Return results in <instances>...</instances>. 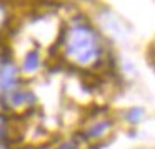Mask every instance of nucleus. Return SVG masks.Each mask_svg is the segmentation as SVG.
<instances>
[{
	"mask_svg": "<svg viewBox=\"0 0 155 149\" xmlns=\"http://www.w3.org/2000/svg\"><path fill=\"white\" fill-rule=\"evenodd\" d=\"M67 52L74 61L80 64H88L97 57V42L88 29L77 27L72 30L67 44Z\"/></svg>",
	"mask_w": 155,
	"mask_h": 149,
	"instance_id": "1",
	"label": "nucleus"
},
{
	"mask_svg": "<svg viewBox=\"0 0 155 149\" xmlns=\"http://www.w3.org/2000/svg\"><path fill=\"white\" fill-rule=\"evenodd\" d=\"M37 57H38V55L35 54V52H34V54L28 55L27 62H25V67H27L28 71H34V69L37 67V64H38V59H37Z\"/></svg>",
	"mask_w": 155,
	"mask_h": 149,
	"instance_id": "2",
	"label": "nucleus"
}]
</instances>
